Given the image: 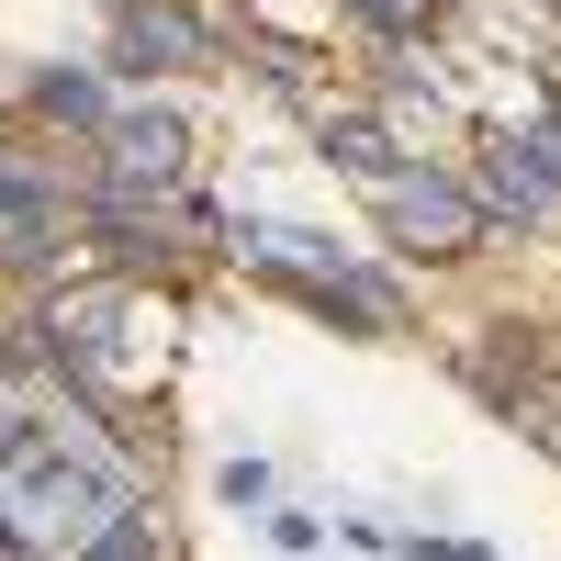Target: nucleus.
I'll list each match as a JSON object with an SVG mask.
<instances>
[{"label": "nucleus", "mask_w": 561, "mask_h": 561, "mask_svg": "<svg viewBox=\"0 0 561 561\" xmlns=\"http://www.w3.org/2000/svg\"><path fill=\"white\" fill-rule=\"evenodd\" d=\"M124 505V472L68 427H0V550H68Z\"/></svg>", "instance_id": "f257e3e1"}, {"label": "nucleus", "mask_w": 561, "mask_h": 561, "mask_svg": "<svg viewBox=\"0 0 561 561\" xmlns=\"http://www.w3.org/2000/svg\"><path fill=\"white\" fill-rule=\"evenodd\" d=\"M57 359H68V382L90 404H135L169 370V314L147 293H79L57 314Z\"/></svg>", "instance_id": "f03ea898"}, {"label": "nucleus", "mask_w": 561, "mask_h": 561, "mask_svg": "<svg viewBox=\"0 0 561 561\" xmlns=\"http://www.w3.org/2000/svg\"><path fill=\"white\" fill-rule=\"evenodd\" d=\"M270 280H293V293L314 304V314H348V325H370V337H393V293H382V280H359L337 248H325V237H304V225H248V237H237Z\"/></svg>", "instance_id": "7ed1b4c3"}, {"label": "nucleus", "mask_w": 561, "mask_h": 561, "mask_svg": "<svg viewBox=\"0 0 561 561\" xmlns=\"http://www.w3.org/2000/svg\"><path fill=\"white\" fill-rule=\"evenodd\" d=\"M382 192V237L404 248V259H472L483 248V203L460 192V180H370Z\"/></svg>", "instance_id": "20e7f679"}, {"label": "nucleus", "mask_w": 561, "mask_h": 561, "mask_svg": "<svg viewBox=\"0 0 561 561\" xmlns=\"http://www.w3.org/2000/svg\"><path fill=\"white\" fill-rule=\"evenodd\" d=\"M124 57L135 68H214V34H203V12H180V0H135L124 12Z\"/></svg>", "instance_id": "39448f33"}, {"label": "nucleus", "mask_w": 561, "mask_h": 561, "mask_svg": "<svg viewBox=\"0 0 561 561\" xmlns=\"http://www.w3.org/2000/svg\"><path fill=\"white\" fill-rule=\"evenodd\" d=\"M180 158H192V135H180V113H113V169L124 180H180Z\"/></svg>", "instance_id": "423d86ee"}, {"label": "nucleus", "mask_w": 561, "mask_h": 561, "mask_svg": "<svg viewBox=\"0 0 561 561\" xmlns=\"http://www.w3.org/2000/svg\"><path fill=\"white\" fill-rule=\"evenodd\" d=\"M0 259H57V203L0 169Z\"/></svg>", "instance_id": "0eeeda50"}, {"label": "nucleus", "mask_w": 561, "mask_h": 561, "mask_svg": "<svg viewBox=\"0 0 561 561\" xmlns=\"http://www.w3.org/2000/svg\"><path fill=\"white\" fill-rule=\"evenodd\" d=\"M325 158H337L348 180H393V135L370 113H325Z\"/></svg>", "instance_id": "6e6552de"}, {"label": "nucleus", "mask_w": 561, "mask_h": 561, "mask_svg": "<svg viewBox=\"0 0 561 561\" xmlns=\"http://www.w3.org/2000/svg\"><path fill=\"white\" fill-rule=\"evenodd\" d=\"M34 113H57V124H102V90H90V79H34Z\"/></svg>", "instance_id": "1a4fd4ad"}, {"label": "nucleus", "mask_w": 561, "mask_h": 561, "mask_svg": "<svg viewBox=\"0 0 561 561\" xmlns=\"http://www.w3.org/2000/svg\"><path fill=\"white\" fill-rule=\"evenodd\" d=\"M147 550H158V528H147V517H124V505H113V517H102V539H90L79 561H147Z\"/></svg>", "instance_id": "9d476101"}, {"label": "nucleus", "mask_w": 561, "mask_h": 561, "mask_svg": "<svg viewBox=\"0 0 561 561\" xmlns=\"http://www.w3.org/2000/svg\"><path fill=\"white\" fill-rule=\"evenodd\" d=\"M494 203H517V214H539V169H528V147H494Z\"/></svg>", "instance_id": "9b49d317"}, {"label": "nucleus", "mask_w": 561, "mask_h": 561, "mask_svg": "<svg viewBox=\"0 0 561 561\" xmlns=\"http://www.w3.org/2000/svg\"><path fill=\"white\" fill-rule=\"evenodd\" d=\"M348 12H370L382 34H415V23H438V0H348Z\"/></svg>", "instance_id": "f8f14e48"}, {"label": "nucleus", "mask_w": 561, "mask_h": 561, "mask_svg": "<svg viewBox=\"0 0 561 561\" xmlns=\"http://www.w3.org/2000/svg\"><path fill=\"white\" fill-rule=\"evenodd\" d=\"M550 169H561V113H550Z\"/></svg>", "instance_id": "ddd939ff"}]
</instances>
